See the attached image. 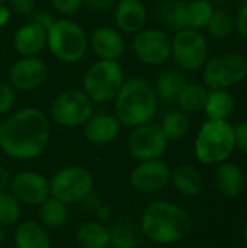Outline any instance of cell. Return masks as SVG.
<instances>
[{
    "label": "cell",
    "instance_id": "obj_31",
    "mask_svg": "<svg viewBox=\"0 0 247 248\" xmlns=\"http://www.w3.org/2000/svg\"><path fill=\"white\" fill-rule=\"evenodd\" d=\"M159 126L162 128L167 141H178L189 132L191 121L185 112L173 110V112H169L163 118L162 125H159Z\"/></svg>",
    "mask_w": 247,
    "mask_h": 248
},
{
    "label": "cell",
    "instance_id": "obj_19",
    "mask_svg": "<svg viewBox=\"0 0 247 248\" xmlns=\"http://www.w3.org/2000/svg\"><path fill=\"white\" fill-rule=\"evenodd\" d=\"M13 46L22 57H35L47 46V31L29 20L16 31Z\"/></svg>",
    "mask_w": 247,
    "mask_h": 248
},
{
    "label": "cell",
    "instance_id": "obj_46",
    "mask_svg": "<svg viewBox=\"0 0 247 248\" xmlns=\"http://www.w3.org/2000/svg\"><path fill=\"white\" fill-rule=\"evenodd\" d=\"M243 3V6H247V0H240Z\"/></svg>",
    "mask_w": 247,
    "mask_h": 248
},
{
    "label": "cell",
    "instance_id": "obj_29",
    "mask_svg": "<svg viewBox=\"0 0 247 248\" xmlns=\"http://www.w3.org/2000/svg\"><path fill=\"white\" fill-rule=\"evenodd\" d=\"M185 9L186 3L181 0H163L157 7L159 19L173 31L185 29Z\"/></svg>",
    "mask_w": 247,
    "mask_h": 248
},
{
    "label": "cell",
    "instance_id": "obj_21",
    "mask_svg": "<svg viewBox=\"0 0 247 248\" xmlns=\"http://www.w3.org/2000/svg\"><path fill=\"white\" fill-rule=\"evenodd\" d=\"M16 248H51V238L47 228L36 221H25L15 231Z\"/></svg>",
    "mask_w": 247,
    "mask_h": 248
},
{
    "label": "cell",
    "instance_id": "obj_1",
    "mask_svg": "<svg viewBox=\"0 0 247 248\" xmlns=\"http://www.w3.org/2000/svg\"><path fill=\"white\" fill-rule=\"evenodd\" d=\"M49 141L47 115L35 108H25L10 115L0 126V148L15 160H32L44 153Z\"/></svg>",
    "mask_w": 247,
    "mask_h": 248
},
{
    "label": "cell",
    "instance_id": "obj_10",
    "mask_svg": "<svg viewBox=\"0 0 247 248\" xmlns=\"http://www.w3.org/2000/svg\"><path fill=\"white\" fill-rule=\"evenodd\" d=\"M172 55L183 70H198L204 67L208 57L205 38L194 29L178 31L172 39Z\"/></svg>",
    "mask_w": 247,
    "mask_h": 248
},
{
    "label": "cell",
    "instance_id": "obj_24",
    "mask_svg": "<svg viewBox=\"0 0 247 248\" xmlns=\"http://www.w3.org/2000/svg\"><path fill=\"white\" fill-rule=\"evenodd\" d=\"M38 217L45 228H61L68 218L67 205L52 196H48L41 205H38Z\"/></svg>",
    "mask_w": 247,
    "mask_h": 248
},
{
    "label": "cell",
    "instance_id": "obj_47",
    "mask_svg": "<svg viewBox=\"0 0 247 248\" xmlns=\"http://www.w3.org/2000/svg\"><path fill=\"white\" fill-rule=\"evenodd\" d=\"M245 179H246V185H247V169H246V171H245Z\"/></svg>",
    "mask_w": 247,
    "mask_h": 248
},
{
    "label": "cell",
    "instance_id": "obj_6",
    "mask_svg": "<svg viewBox=\"0 0 247 248\" xmlns=\"http://www.w3.org/2000/svg\"><path fill=\"white\" fill-rule=\"evenodd\" d=\"M124 81V71L118 61L99 60L87 68L83 78V92L93 103H106L116 97Z\"/></svg>",
    "mask_w": 247,
    "mask_h": 248
},
{
    "label": "cell",
    "instance_id": "obj_20",
    "mask_svg": "<svg viewBox=\"0 0 247 248\" xmlns=\"http://www.w3.org/2000/svg\"><path fill=\"white\" fill-rule=\"evenodd\" d=\"M215 186L218 192L226 196V198H237L242 195L246 179H245V171L236 164L230 161H223L220 163L215 177H214Z\"/></svg>",
    "mask_w": 247,
    "mask_h": 248
},
{
    "label": "cell",
    "instance_id": "obj_44",
    "mask_svg": "<svg viewBox=\"0 0 247 248\" xmlns=\"http://www.w3.org/2000/svg\"><path fill=\"white\" fill-rule=\"evenodd\" d=\"M4 240H6V232H4V230H3V227L0 225V246L4 243Z\"/></svg>",
    "mask_w": 247,
    "mask_h": 248
},
{
    "label": "cell",
    "instance_id": "obj_49",
    "mask_svg": "<svg viewBox=\"0 0 247 248\" xmlns=\"http://www.w3.org/2000/svg\"><path fill=\"white\" fill-rule=\"evenodd\" d=\"M0 126H1V122H0Z\"/></svg>",
    "mask_w": 247,
    "mask_h": 248
},
{
    "label": "cell",
    "instance_id": "obj_2",
    "mask_svg": "<svg viewBox=\"0 0 247 248\" xmlns=\"http://www.w3.org/2000/svg\"><path fill=\"white\" fill-rule=\"evenodd\" d=\"M140 230L151 243L166 246L183 240L192 230V219L181 206L160 201L144 211Z\"/></svg>",
    "mask_w": 247,
    "mask_h": 248
},
{
    "label": "cell",
    "instance_id": "obj_32",
    "mask_svg": "<svg viewBox=\"0 0 247 248\" xmlns=\"http://www.w3.org/2000/svg\"><path fill=\"white\" fill-rule=\"evenodd\" d=\"M22 214V206L9 190H0V225H15Z\"/></svg>",
    "mask_w": 247,
    "mask_h": 248
},
{
    "label": "cell",
    "instance_id": "obj_33",
    "mask_svg": "<svg viewBox=\"0 0 247 248\" xmlns=\"http://www.w3.org/2000/svg\"><path fill=\"white\" fill-rule=\"evenodd\" d=\"M233 26H234V23H233L231 17L224 10H214L211 15V19L207 25L210 33L218 39L227 38L231 33Z\"/></svg>",
    "mask_w": 247,
    "mask_h": 248
},
{
    "label": "cell",
    "instance_id": "obj_11",
    "mask_svg": "<svg viewBox=\"0 0 247 248\" xmlns=\"http://www.w3.org/2000/svg\"><path fill=\"white\" fill-rule=\"evenodd\" d=\"M132 51L141 62L160 65L172 55V39L162 29H141L134 35Z\"/></svg>",
    "mask_w": 247,
    "mask_h": 248
},
{
    "label": "cell",
    "instance_id": "obj_18",
    "mask_svg": "<svg viewBox=\"0 0 247 248\" xmlns=\"http://www.w3.org/2000/svg\"><path fill=\"white\" fill-rule=\"evenodd\" d=\"M114 17L121 32L135 35L146 25L147 10L141 0H119L115 6Z\"/></svg>",
    "mask_w": 247,
    "mask_h": 248
},
{
    "label": "cell",
    "instance_id": "obj_36",
    "mask_svg": "<svg viewBox=\"0 0 247 248\" xmlns=\"http://www.w3.org/2000/svg\"><path fill=\"white\" fill-rule=\"evenodd\" d=\"M31 20L38 23L39 26H42L45 31H48V28L55 22V17L51 12L48 10H44V9H35L32 13H31Z\"/></svg>",
    "mask_w": 247,
    "mask_h": 248
},
{
    "label": "cell",
    "instance_id": "obj_23",
    "mask_svg": "<svg viewBox=\"0 0 247 248\" xmlns=\"http://www.w3.org/2000/svg\"><path fill=\"white\" fill-rule=\"evenodd\" d=\"M109 231V247L112 248H138L141 243V230L132 222L119 221L114 224Z\"/></svg>",
    "mask_w": 247,
    "mask_h": 248
},
{
    "label": "cell",
    "instance_id": "obj_39",
    "mask_svg": "<svg viewBox=\"0 0 247 248\" xmlns=\"http://www.w3.org/2000/svg\"><path fill=\"white\" fill-rule=\"evenodd\" d=\"M236 28L240 36L247 41V6H243L236 19Z\"/></svg>",
    "mask_w": 247,
    "mask_h": 248
},
{
    "label": "cell",
    "instance_id": "obj_9",
    "mask_svg": "<svg viewBox=\"0 0 247 248\" xmlns=\"http://www.w3.org/2000/svg\"><path fill=\"white\" fill-rule=\"evenodd\" d=\"M247 77V58L239 54H223L204 64L202 78L213 90H226Z\"/></svg>",
    "mask_w": 247,
    "mask_h": 248
},
{
    "label": "cell",
    "instance_id": "obj_43",
    "mask_svg": "<svg viewBox=\"0 0 247 248\" xmlns=\"http://www.w3.org/2000/svg\"><path fill=\"white\" fill-rule=\"evenodd\" d=\"M10 19V10L4 6V4H0V28L4 26Z\"/></svg>",
    "mask_w": 247,
    "mask_h": 248
},
{
    "label": "cell",
    "instance_id": "obj_7",
    "mask_svg": "<svg viewBox=\"0 0 247 248\" xmlns=\"http://www.w3.org/2000/svg\"><path fill=\"white\" fill-rule=\"evenodd\" d=\"M92 173L82 166H68L57 171L49 180V196L63 203L82 202L92 193Z\"/></svg>",
    "mask_w": 247,
    "mask_h": 248
},
{
    "label": "cell",
    "instance_id": "obj_4",
    "mask_svg": "<svg viewBox=\"0 0 247 248\" xmlns=\"http://www.w3.org/2000/svg\"><path fill=\"white\" fill-rule=\"evenodd\" d=\"M234 150V129L226 119H208L195 140V155L204 164H220Z\"/></svg>",
    "mask_w": 247,
    "mask_h": 248
},
{
    "label": "cell",
    "instance_id": "obj_5",
    "mask_svg": "<svg viewBox=\"0 0 247 248\" xmlns=\"http://www.w3.org/2000/svg\"><path fill=\"white\" fill-rule=\"evenodd\" d=\"M47 46L58 61L71 64L83 58L89 46V38L76 22L55 19L47 31Z\"/></svg>",
    "mask_w": 247,
    "mask_h": 248
},
{
    "label": "cell",
    "instance_id": "obj_50",
    "mask_svg": "<svg viewBox=\"0 0 247 248\" xmlns=\"http://www.w3.org/2000/svg\"><path fill=\"white\" fill-rule=\"evenodd\" d=\"M245 248H247V247H245Z\"/></svg>",
    "mask_w": 247,
    "mask_h": 248
},
{
    "label": "cell",
    "instance_id": "obj_3",
    "mask_svg": "<svg viewBox=\"0 0 247 248\" xmlns=\"http://www.w3.org/2000/svg\"><path fill=\"white\" fill-rule=\"evenodd\" d=\"M157 94L143 77L125 80L115 100V116L121 125L137 128L148 124L157 112Z\"/></svg>",
    "mask_w": 247,
    "mask_h": 248
},
{
    "label": "cell",
    "instance_id": "obj_16",
    "mask_svg": "<svg viewBox=\"0 0 247 248\" xmlns=\"http://www.w3.org/2000/svg\"><path fill=\"white\" fill-rule=\"evenodd\" d=\"M89 46L99 57V60L111 61H118L125 51L122 35L111 26L96 28L89 38Z\"/></svg>",
    "mask_w": 247,
    "mask_h": 248
},
{
    "label": "cell",
    "instance_id": "obj_34",
    "mask_svg": "<svg viewBox=\"0 0 247 248\" xmlns=\"http://www.w3.org/2000/svg\"><path fill=\"white\" fill-rule=\"evenodd\" d=\"M15 89L9 81H0V115H6L15 105Z\"/></svg>",
    "mask_w": 247,
    "mask_h": 248
},
{
    "label": "cell",
    "instance_id": "obj_8",
    "mask_svg": "<svg viewBox=\"0 0 247 248\" xmlns=\"http://www.w3.org/2000/svg\"><path fill=\"white\" fill-rule=\"evenodd\" d=\"M93 115V102L79 89H68L60 93L51 105L52 121L64 128L83 126Z\"/></svg>",
    "mask_w": 247,
    "mask_h": 248
},
{
    "label": "cell",
    "instance_id": "obj_25",
    "mask_svg": "<svg viewBox=\"0 0 247 248\" xmlns=\"http://www.w3.org/2000/svg\"><path fill=\"white\" fill-rule=\"evenodd\" d=\"M76 243L80 248H108L109 231L99 222H86L79 227Z\"/></svg>",
    "mask_w": 247,
    "mask_h": 248
},
{
    "label": "cell",
    "instance_id": "obj_38",
    "mask_svg": "<svg viewBox=\"0 0 247 248\" xmlns=\"http://www.w3.org/2000/svg\"><path fill=\"white\" fill-rule=\"evenodd\" d=\"M9 3L19 15H31L35 10V0H9Z\"/></svg>",
    "mask_w": 247,
    "mask_h": 248
},
{
    "label": "cell",
    "instance_id": "obj_14",
    "mask_svg": "<svg viewBox=\"0 0 247 248\" xmlns=\"http://www.w3.org/2000/svg\"><path fill=\"white\" fill-rule=\"evenodd\" d=\"M169 182H170V169L160 158L140 161L130 174V183L132 189L141 193L159 192Z\"/></svg>",
    "mask_w": 247,
    "mask_h": 248
},
{
    "label": "cell",
    "instance_id": "obj_35",
    "mask_svg": "<svg viewBox=\"0 0 247 248\" xmlns=\"http://www.w3.org/2000/svg\"><path fill=\"white\" fill-rule=\"evenodd\" d=\"M51 4L61 15H73L82 7L83 0H51Z\"/></svg>",
    "mask_w": 247,
    "mask_h": 248
},
{
    "label": "cell",
    "instance_id": "obj_37",
    "mask_svg": "<svg viewBox=\"0 0 247 248\" xmlns=\"http://www.w3.org/2000/svg\"><path fill=\"white\" fill-rule=\"evenodd\" d=\"M234 129V148H239L242 153L247 154V122H242Z\"/></svg>",
    "mask_w": 247,
    "mask_h": 248
},
{
    "label": "cell",
    "instance_id": "obj_40",
    "mask_svg": "<svg viewBox=\"0 0 247 248\" xmlns=\"http://www.w3.org/2000/svg\"><path fill=\"white\" fill-rule=\"evenodd\" d=\"M83 3L95 10H106L114 4V0H83Z\"/></svg>",
    "mask_w": 247,
    "mask_h": 248
},
{
    "label": "cell",
    "instance_id": "obj_27",
    "mask_svg": "<svg viewBox=\"0 0 247 248\" xmlns=\"http://www.w3.org/2000/svg\"><path fill=\"white\" fill-rule=\"evenodd\" d=\"M233 106H234V100L229 92L211 90V92H208L204 110H205L208 119L221 121V119H226L231 113Z\"/></svg>",
    "mask_w": 247,
    "mask_h": 248
},
{
    "label": "cell",
    "instance_id": "obj_15",
    "mask_svg": "<svg viewBox=\"0 0 247 248\" xmlns=\"http://www.w3.org/2000/svg\"><path fill=\"white\" fill-rule=\"evenodd\" d=\"M48 67L44 60L35 57H22L9 70V83L15 90L32 92L45 81Z\"/></svg>",
    "mask_w": 247,
    "mask_h": 248
},
{
    "label": "cell",
    "instance_id": "obj_22",
    "mask_svg": "<svg viewBox=\"0 0 247 248\" xmlns=\"http://www.w3.org/2000/svg\"><path fill=\"white\" fill-rule=\"evenodd\" d=\"M170 182L173 186L185 196L194 198L202 190V177L201 174L188 164H181L170 171Z\"/></svg>",
    "mask_w": 247,
    "mask_h": 248
},
{
    "label": "cell",
    "instance_id": "obj_26",
    "mask_svg": "<svg viewBox=\"0 0 247 248\" xmlns=\"http://www.w3.org/2000/svg\"><path fill=\"white\" fill-rule=\"evenodd\" d=\"M185 86H186V78L179 71L169 68L159 74L154 90L157 97L166 102H176L181 90Z\"/></svg>",
    "mask_w": 247,
    "mask_h": 248
},
{
    "label": "cell",
    "instance_id": "obj_42",
    "mask_svg": "<svg viewBox=\"0 0 247 248\" xmlns=\"http://www.w3.org/2000/svg\"><path fill=\"white\" fill-rule=\"evenodd\" d=\"M96 215H98V218L100 221H108L111 218V209L106 208V206H103V205H99L96 208Z\"/></svg>",
    "mask_w": 247,
    "mask_h": 248
},
{
    "label": "cell",
    "instance_id": "obj_12",
    "mask_svg": "<svg viewBox=\"0 0 247 248\" xmlns=\"http://www.w3.org/2000/svg\"><path fill=\"white\" fill-rule=\"evenodd\" d=\"M167 142L162 128L148 122L134 128L128 138V150L137 161L157 160L165 154Z\"/></svg>",
    "mask_w": 247,
    "mask_h": 248
},
{
    "label": "cell",
    "instance_id": "obj_17",
    "mask_svg": "<svg viewBox=\"0 0 247 248\" xmlns=\"http://www.w3.org/2000/svg\"><path fill=\"white\" fill-rule=\"evenodd\" d=\"M83 126H84V137L90 144L106 145L116 140L122 125L119 124L115 115L98 113V115H92L90 119Z\"/></svg>",
    "mask_w": 247,
    "mask_h": 248
},
{
    "label": "cell",
    "instance_id": "obj_45",
    "mask_svg": "<svg viewBox=\"0 0 247 248\" xmlns=\"http://www.w3.org/2000/svg\"><path fill=\"white\" fill-rule=\"evenodd\" d=\"M245 243H246V247H247V222H246V225H245Z\"/></svg>",
    "mask_w": 247,
    "mask_h": 248
},
{
    "label": "cell",
    "instance_id": "obj_41",
    "mask_svg": "<svg viewBox=\"0 0 247 248\" xmlns=\"http://www.w3.org/2000/svg\"><path fill=\"white\" fill-rule=\"evenodd\" d=\"M10 174L4 166H0V190H7L10 186Z\"/></svg>",
    "mask_w": 247,
    "mask_h": 248
},
{
    "label": "cell",
    "instance_id": "obj_30",
    "mask_svg": "<svg viewBox=\"0 0 247 248\" xmlns=\"http://www.w3.org/2000/svg\"><path fill=\"white\" fill-rule=\"evenodd\" d=\"M214 9L207 0H194L186 3L185 9V29L198 31L205 28L211 19Z\"/></svg>",
    "mask_w": 247,
    "mask_h": 248
},
{
    "label": "cell",
    "instance_id": "obj_13",
    "mask_svg": "<svg viewBox=\"0 0 247 248\" xmlns=\"http://www.w3.org/2000/svg\"><path fill=\"white\" fill-rule=\"evenodd\" d=\"M9 192L20 205L38 206L49 196V182L41 173L26 170L13 176Z\"/></svg>",
    "mask_w": 247,
    "mask_h": 248
},
{
    "label": "cell",
    "instance_id": "obj_48",
    "mask_svg": "<svg viewBox=\"0 0 247 248\" xmlns=\"http://www.w3.org/2000/svg\"><path fill=\"white\" fill-rule=\"evenodd\" d=\"M4 1H9V0H0V4H3Z\"/></svg>",
    "mask_w": 247,
    "mask_h": 248
},
{
    "label": "cell",
    "instance_id": "obj_28",
    "mask_svg": "<svg viewBox=\"0 0 247 248\" xmlns=\"http://www.w3.org/2000/svg\"><path fill=\"white\" fill-rule=\"evenodd\" d=\"M208 90L199 84H189L181 90L176 102L181 106L182 112L185 113H197L199 110H204L205 102H207Z\"/></svg>",
    "mask_w": 247,
    "mask_h": 248
}]
</instances>
